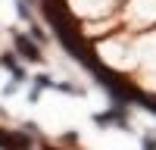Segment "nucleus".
I'll use <instances>...</instances> for the list:
<instances>
[{
  "instance_id": "f257e3e1",
  "label": "nucleus",
  "mask_w": 156,
  "mask_h": 150,
  "mask_svg": "<svg viewBox=\"0 0 156 150\" xmlns=\"http://www.w3.org/2000/svg\"><path fill=\"white\" fill-rule=\"evenodd\" d=\"M94 72V78L100 81V84H106L109 88V94H112V100L115 103H134V97H137V88L128 81V78H122V75H115V72H109L106 66H97L90 69Z\"/></svg>"
},
{
  "instance_id": "f03ea898",
  "label": "nucleus",
  "mask_w": 156,
  "mask_h": 150,
  "mask_svg": "<svg viewBox=\"0 0 156 150\" xmlns=\"http://www.w3.org/2000/svg\"><path fill=\"white\" fill-rule=\"evenodd\" d=\"M94 122L100 125V128H112V125H115V128H128V122H125V109H119V106H115V109H106V112H97Z\"/></svg>"
},
{
  "instance_id": "7ed1b4c3",
  "label": "nucleus",
  "mask_w": 156,
  "mask_h": 150,
  "mask_svg": "<svg viewBox=\"0 0 156 150\" xmlns=\"http://www.w3.org/2000/svg\"><path fill=\"white\" fill-rule=\"evenodd\" d=\"M16 50H19V56L31 59V62H41V50H37V44L28 34H16Z\"/></svg>"
},
{
  "instance_id": "20e7f679",
  "label": "nucleus",
  "mask_w": 156,
  "mask_h": 150,
  "mask_svg": "<svg viewBox=\"0 0 156 150\" xmlns=\"http://www.w3.org/2000/svg\"><path fill=\"white\" fill-rule=\"evenodd\" d=\"M3 66H6L9 72H12V78H16V81H22V78H25V72L19 69V62H16V56H9V53H6V56H3Z\"/></svg>"
},
{
  "instance_id": "39448f33",
  "label": "nucleus",
  "mask_w": 156,
  "mask_h": 150,
  "mask_svg": "<svg viewBox=\"0 0 156 150\" xmlns=\"http://www.w3.org/2000/svg\"><path fill=\"white\" fill-rule=\"evenodd\" d=\"M140 144H144V150H156V138H153V134H147Z\"/></svg>"
}]
</instances>
